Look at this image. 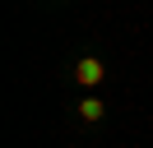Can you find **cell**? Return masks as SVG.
Returning <instances> with one entry per match:
<instances>
[{
    "label": "cell",
    "mask_w": 153,
    "mask_h": 148,
    "mask_svg": "<svg viewBox=\"0 0 153 148\" xmlns=\"http://www.w3.org/2000/svg\"><path fill=\"white\" fill-rule=\"evenodd\" d=\"M74 79L84 83V88H102V79H107V65L97 60V56H84V60L74 65Z\"/></svg>",
    "instance_id": "cell-1"
},
{
    "label": "cell",
    "mask_w": 153,
    "mask_h": 148,
    "mask_svg": "<svg viewBox=\"0 0 153 148\" xmlns=\"http://www.w3.org/2000/svg\"><path fill=\"white\" fill-rule=\"evenodd\" d=\"M79 116H84L88 125H97V120H102V102H97V97H84V102H79Z\"/></svg>",
    "instance_id": "cell-2"
}]
</instances>
